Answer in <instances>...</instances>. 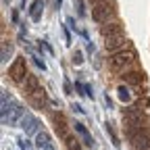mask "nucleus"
<instances>
[{
    "instance_id": "obj_1",
    "label": "nucleus",
    "mask_w": 150,
    "mask_h": 150,
    "mask_svg": "<svg viewBox=\"0 0 150 150\" xmlns=\"http://www.w3.org/2000/svg\"><path fill=\"white\" fill-rule=\"evenodd\" d=\"M108 67L115 73H125L129 69H136L138 67V54L134 52V48L115 52V54H110V59H108Z\"/></svg>"
},
{
    "instance_id": "obj_2",
    "label": "nucleus",
    "mask_w": 150,
    "mask_h": 150,
    "mask_svg": "<svg viewBox=\"0 0 150 150\" xmlns=\"http://www.w3.org/2000/svg\"><path fill=\"white\" fill-rule=\"evenodd\" d=\"M121 117H123V125H144V123H150V117L146 108L134 104V106H125L121 110Z\"/></svg>"
},
{
    "instance_id": "obj_3",
    "label": "nucleus",
    "mask_w": 150,
    "mask_h": 150,
    "mask_svg": "<svg viewBox=\"0 0 150 150\" xmlns=\"http://www.w3.org/2000/svg\"><path fill=\"white\" fill-rule=\"evenodd\" d=\"M117 17V4L115 0H108V2H100L96 6H92V19L96 23H106V21H112Z\"/></svg>"
},
{
    "instance_id": "obj_4",
    "label": "nucleus",
    "mask_w": 150,
    "mask_h": 150,
    "mask_svg": "<svg viewBox=\"0 0 150 150\" xmlns=\"http://www.w3.org/2000/svg\"><path fill=\"white\" fill-rule=\"evenodd\" d=\"M50 121H52V125H54V134L59 136L61 140H67L71 134V125H69V119H67V115L63 110H59V108H54L52 112H50Z\"/></svg>"
},
{
    "instance_id": "obj_5",
    "label": "nucleus",
    "mask_w": 150,
    "mask_h": 150,
    "mask_svg": "<svg viewBox=\"0 0 150 150\" xmlns=\"http://www.w3.org/2000/svg\"><path fill=\"white\" fill-rule=\"evenodd\" d=\"M129 48H131V40L125 33H119V35H112V38H106L104 40V50L108 54H115V52H121V50H129Z\"/></svg>"
},
{
    "instance_id": "obj_6",
    "label": "nucleus",
    "mask_w": 150,
    "mask_h": 150,
    "mask_svg": "<svg viewBox=\"0 0 150 150\" xmlns=\"http://www.w3.org/2000/svg\"><path fill=\"white\" fill-rule=\"evenodd\" d=\"M23 117H25V108L21 104H17V102L2 108V125H17Z\"/></svg>"
},
{
    "instance_id": "obj_7",
    "label": "nucleus",
    "mask_w": 150,
    "mask_h": 150,
    "mask_svg": "<svg viewBox=\"0 0 150 150\" xmlns=\"http://www.w3.org/2000/svg\"><path fill=\"white\" fill-rule=\"evenodd\" d=\"M6 75H8V77H11L15 83H21V81L25 79V75H27V63H25L23 56H19V59L13 61V65L8 67Z\"/></svg>"
},
{
    "instance_id": "obj_8",
    "label": "nucleus",
    "mask_w": 150,
    "mask_h": 150,
    "mask_svg": "<svg viewBox=\"0 0 150 150\" xmlns=\"http://www.w3.org/2000/svg\"><path fill=\"white\" fill-rule=\"evenodd\" d=\"M27 102L33 106V108H38V110H48V106H50V98H48V94H46V90L40 86L35 92H31L29 96H27Z\"/></svg>"
},
{
    "instance_id": "obj_9",
    "label": "nucleus",
    "mask_w": 150,
    "mask_h": 150,
    "mask_svg": "<svg viewBox=\"0 0 150 150\" xmlns=\"http://www.w3.org/2000/svg\"><path fill=\"white\" fill-rule=\"evenodd\" d=\"M121 79L127 83V86H134V88H138V86H146V73L142 71V69H129V71H125V73H121Z\"/></svg>"
},
{
    "instance_id": "obj_10",
    "label": "nucleus",
    "mask_w": 150,
    "mask_h": 150,
    "mask_svg": "<svg viewBox=\"0 0 150 150\" xmlns=\"http://www.w3.org/2000/svg\"><path fill=\"white\" fill-rule=\"evenodd\" d=\"M98 31H100V35L104 38H112V35H119V33H125V27H123V23L121 21H117V19H112V21H106V23H102L100 27H98Z\"/></svg>"
},
{
    "instance_id": "obj_11",
    "label": "nucleus",
    "mask_w": 150,
    "mask_h": 150,
    "mask_svg": "<svg viewBox=\"0 0 150 150\" xmlns=\"http://www.w3.org/2000/svg\"><path fill=\"white\" fill-rule=\"evenodd\" d=\"M21 125H23V131L27 136H35L38 131H42V123L38 121L35 117H31V115H25L21 119Z\"/></svg>"
},
{
    "instance_id": "obj_12",
    "label": "nucleus",
    "mask_w": 150,
    "mask_h": 150,
    "mask_svg": "<svg viewBox=\"0 0 150 150\" xmlns=\"http://www.w3.org/2000/svg\"><path fill=\"white\" fill-rule=\"evenodd\" d=\"M21 86V90H23V94L25 96H29L31 92H35L38 88H40V79H38V75H33V73H27L25 75V79L19 83Z\"/></svg>"
},
{
    "instance_id": "obj_13",
    "label": "nucleus",
    "mask_w": 150,
    "mask_h": 150,
    "mask_svg": "<svg viewBox=\"0 0 150 150\" xmlns=\"http://www.w3.org/2000/svg\"><path fill=\"white\" fill-rule=\"evenodd\" d=\"M33 144L38 146V148H46V146H50L52 144V140H50V134H48V131H38V134H35V140H33Z\"/></svg>"
},
{
    "instance_id": "obj_14",
    "label": "nucleus",
    "mask_w": 150,
    "mask_h": 150,
    "mask_svg": "<svg viewBox=\"0 0 150 150\" xmlns=\"http://www.w3.org/2000/svg\"><path fill=\"white\" fill-rule=\"evenodd\" d=\"M71 125L75 127V131H77V134H81V136H83V144H88V146H92V144H94V138L90 136V131L86 129V125H83V123H79V121H73Z\"/></svg>"
},
{
    "instance_id": "obj_15",
    "label": "nucleus",
    "mask_w": 150,
    "mask_h": 150,
    "mask_svg": "<svg viewBox=\"0 0 150 150\" xmlns=\"http://www.w3.org/2000/svg\"><path fill=\"white\" fill-rule=\"evenodd\" d=\"M42 8H44V2H42V0H33L31 6H29V15H31V19H33L35 23L42 19Z\"/></svg>"
},
{
    "instance_id": "obj_16",
    "label": "nucleus",
    "mask_w": 150,
    "mask_h": 150,
    "mask_svg": "<svg viewBox=\"0 0 150 150\" xmlns=\"http://www.w3.org/2000/svg\"><path fill=\"white\" fill-rule=\"evenodd\" d=\"M65 146H67V150H81V146H79V140L75 138V136H69V138L65 140Z\"/></svg>"
},
{
    "instance_id": "obj_17",
    "label": "nucleus",
    "mask_w": 150,
    "mask_h": 150,
    "mask_svg": "<svg viewBox=\"0 0 150 150\" xmlns=\"http://www.w3.org/2000/svg\"><path fill=\"white\" fill-rule=\"evenodd\" d=\"M117 96H119L121 102H129V88H127V83H125V86H119Z\"/></svg>"
},
{
    "instance_id": "obj_18",
    "label": "nucleus",
    "mask_w": 150,
    "mask_h": 150,
    "mask_svg": "<svg viewBox=\"0 0 150 150\" xmlns=\"http://www.w3.org/2000/svg\"><path fill=\"white\" fill-rule=\"evenodd\" d=\"M106 129H108V136H110L112 144H115V146H121V142H119V138H117V134H115V129H112V123H106Z\"/></svg>"
},
{
    "instance_id": "obj_19",
    "label": "nucleus",
    "mask_w": 150,
    "mask_h": 150,
    "mask_svg": "<svg viewBox=\"0 0 150 150\" xmlns=\"http://www.w3.org/2000/svg\"><path fill=\"white\" fill-rule=\"evenodd\" d=\"M75 90H77V94H81V96H88V86H83L81 79L75 81Z\"/></svg>"
},
{
    "instance_id": "obj_20",
    "label": "nucleus",
    "mask_w": 150,
    "mask_h": 150,
    "mask_svg": "<svg viewBox=\"0 0 150 150\" xmlns=\"http://www.w3.org/2000/svg\"><path fill=\"white\" fill-rule=\"evenodd\" d=\"M136 104L142 106V108H150V98H148V96H140V98L136 100Z\"/></svg>"
},
{
    "instance_id": "obj_21",
    "label": "nucleus",
    "mask_w": 150,
    "mask_h": 150,
    "mask_svg": "<svg viewBox=\"0 0 150 150\" xmlns=\"http://www.w3.org/2000/svg\"><path fill=\"white\" fill-rule=\"evenodd\" d=\"M81 63H83V54H81L79 50H75V52H73V65H77V67H79Z\"/></svg>"
},
{
    "instance_id": "obj_22",
    "label": "nucleus",
    "mask_w": 150,
    "mask_h": 150,
    "mask_svg": "<svg viewBox=\"0 0 150 150\" xmlns=\"http://www.w3.org/2000/svg\"><path fill=\"white\" fill-rule=\"evenodd\" d=\"M0 56H2V63L8 61V56H11V44H2V54H0Z\"/></svg>"
},
{
    "instance_id": "obj_23",
    "label": "nucleus",
    "mask_w": 150,
    "mask_h": 150,
    "mask_svg": "<svg viewBox=\"0 0 150 150\" xmlns=\"http://www.w3.org/2000/svg\"><path fill=\"white\" fill-rule=\"evenodd\" d=\"M75 6H77V15L83 17L86 15V8H83V0H75Z\"/></svg>"
},
{
    "instance_id": "obj_24",
    "label": "nucleus",
    "mask_w": 150,
    "mask_h": 150,
    "mask_svg": "<svg viewBox=\"0 0 150 150\" xmlns=\"http://www.w3.org/2000/svg\"><path fill=\"white\" fill-rule=\"evenodd\" d=\"M19 148H21V150H31V142H27V140H19Z\"/></svg>"
},
{
    "instance_id": "obj_25",
    "label": "nucleus",
    "mask_w": 150,
    "mask_h": 150,
    "mask_svg": "<svg viewBox=\"0 0 150 150\" xmlns=\"http://www.w3.org/2000/svg\"><path fill=\"white\" fill-rule=\"evenodd\" d=\"M33 63H35V65H38V69H42V71H44V69H46V65H44V63H42V59H40V56H35V54H33Z\"/></svg>"
},
{
    "instance_id": "obj_26",
    "label": "nucleus",
    "mask_w": 150,
    "mask_h": 150,
    "mask_svg": "<svg viewBox=\"0 0 150 150\" xmlns=\"http://www.w3.org/2000/svg\"><path fill=\"white\" fill-rule=\"evenodd\" d=\"M2 150H13V146H11V142H8V140H4V144H2Z\"/></svg>"
},
{
    "instance_id": "obj_27",
    "label": "nucleus",
    "mask_w": 150,
    "mask_h": 150,
    "mask_svg": "<svg viewBox=\"0 0 150 150\" xmlns=\"http://www.w3.org/2000/svg\"><path fill=\"white\" fill-rule=\"evenodd\" d=\"M100 2H108V0H90L92 6H96V4H100Z\"/></svg>"
},
{
    "instance_id": "obj_28",
    "label": "nucleus",
    "mask_w": 150,
    "mask_h": 150,
    "mask_svg": "<svg viewBox=\"0 0 150 150\" xmlns=\"http://www.w3.org/2000/svg\"><path fill=\"white\" fill-rule=\"evenodd\" d=\"M71 108H73V110H75V112H81V106H79V104H73V106H71Z\"/></svg>"
},
{
    "instance_id": "obj_29",
    "label": "nucleus",
    "mask_w": 150,
    "mask_h": 150,
    "mask_svg": "<svg viewBox=\"0 0 150 150\" xmlns=\"http://www.w3.org/2000/svg\"><path fill=\"white\" fill-rule=\"evenodd\" d=\"M65 92H67V94H71V86H69V81H65Z\"/></svg>"
},
{
    "instance_id": "obj_30",
    "label": "nucleus",
    "mask_w": 150,
    "mask_h": 150,
    "mask_svg": "<svg viewBox=\"0 0 150 150\" xmlns=\"http://www.w3.org/2000/svg\"><path fill=\"white\" fill-rule=\"evenodd\" d=\"M42 150H54V146L50 144V146H46V148H42Z\"/></svg>"
}]
</instances>
